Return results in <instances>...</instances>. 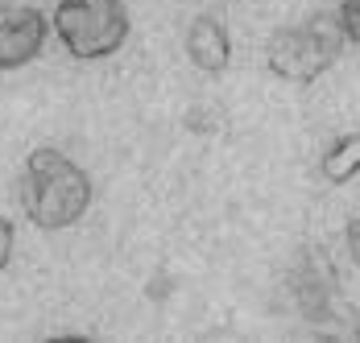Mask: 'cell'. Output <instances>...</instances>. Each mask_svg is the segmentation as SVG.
Listing matches in <instances>:
<instances>
[{"label":"cell","mask_w":360,"mask_h":343,"mask_svg":"<svg viewBox=\"0 0 360 343\" xmlns=\"http://www.w3.org/2000/svg\"><path fill=\"white\" fill-rule=\"evenodd\" d=\"M282 306L298 314L311 335L323 339H360V314L348 302L335 261L319 244H302L282 277Z\"/></svg>","instance_id":"obj_1"},{"label":"cell","mask_w":360,"mask_h":343,"mask_svg":"<svg viewBox=\"0 0 360 343\" xmlns=\"http://www.w3.org/2000/svg\"><path fill=\"white\" fill-rule=\"evenodd\" d=\"M17 199L25 219L41 232L71 228L91 207V178L58 149H34L17 182Z\"/></svg>","instance_id":"obj_2"},{"label":"cell","mask_w":360,"mask_h":343,"mask_svg":"<svg viewBox=\"0 0 360 343\" xmlns=\"http://www.w3.org/2000/svg\"><path fill=\"white\" fill-rule=\"evenodd\" d=\"M344 25L331 13H315L302 25H282L265 46V63L286 83H315L340 54H344Z\"/></svg>","instance_id":"obj_3"},{"label":"cell","mask_w":360,"mask_h":343,"mask_svg":"<svg viewBox=\"0 0 360 343\" xmlns=\"http://www.w3.org/2000/svg\"><path fill=\"white\" fill-rule=\"evenodd\" d=\"M54 30L75 58H108L129 37V8L124 0H58Z\"/></svg>","instance_id":"obj_4"},{"label":"cell","mask_w":360,"mask_h":343,"mask_svg":"<svg viewBox=\"0 0 360 343\" xmlns=\"http://www.w3.org/2000/svg\"><path fill=\"white\" fill-rule=\"evenodd\" d=\"M46 46V17L34 4H0V70L34 63Z\"/></svg>","instance_id":"obj_5"},{"label":"cell","mask_w":360,"mask_h":343,"mask_svg":"<svg viewBox=\"0 0 360 343\" xmlns=\"http://www.w3.org/2000/svg\"><path fill=\"white\" fill-rule=\"evenodd\" d=\"M186 58L207 75H219L232 58V37L216 17H195L186 25Z\"/></svg>","instance_id":"obj_6"},{"label":"cell","mask_w":360,"mask_h":343,"mask_svg":"<svg viewBox=\"0 0 360 343\" xmlns=\"http://www.w3.org/2000/svg\"><path fill=\"white\" fill-rule=\"evenodd\" d=\"M319 174H323V182H331V186L352 182V178L360 174V133H344V137L331 141V145L323 149Z\"/></svg>","instance_id":"obj_7"},{"label":"cell","mask_w":360,"mask_h":343,"mask_svg":"<svg viewBox=\"0 0 360 343\" xmlns=\"http://www.w3.org/2000/svg\"><path fill=\"white\" fill-rule=\"evenodd\" d=\"M340 25H344L348 41L360 46V0H344V4H340Z\"/></svg>","instance_id":"obj_8"},{"label":"cell","mask_w":360,"mask_h":343,"mask_svg":"<svg viewBox=\"0 0 360 343\" xmlns=\"http://www.w3.org/2000/svg\"><path fill=\"white\" fill-rule=\"evenodd\" d=\"M13 244H17V232H13V224L0 215V269L13 261Z\"/></svg>","instance_id":"obj_9"},{"label":"cell","mask_w":360,"mask_h":343,"mask_svg":"<svg viewBox=\"0 0 360 343\" xmlns=\"http://www.w3.org/2000/svg\"><path fill=\"white\" fill-rule=\"evenodd\" d=\"M344 240H348V252H352V261H356V269H360V215H356V219H348Z\"/></svg>","instance_id":"obj_10"}]
</instances>
